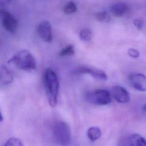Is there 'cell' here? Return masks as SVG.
Wrapping results in <instances>:
<instances>
[{
    "label": "cell",
    "instance_id": "2e32d148",
    "mask_svg": "<svg viewBox=\"0 0 146 146\" xmlns=\"http://www.w3.org/2000/svg\"><path fill=\"white\" fill-rule=\"evenodd\" d=\"M95 17L98 21L103 23L109 22L111 19L110 14L105 11H102L97 13L95 15Z\"/></svg>",
    "mask_w": 146,
    "mask_h": 146
},
{
    "label": "cell",
    "instance_id": "6da1fadb",
    "mask_svg": "<svg viewBox=\"0 0 146 146\" xmlns=\"http://www.w3.org/2000/svg\"><path fill=\"white\" fill-rule=\"evenodd\" d=\"M43 82L48 104L54 107L58 103L59 83L56 72L51 68L44 70Z\"/></svg>",
    "mask_w": 146,
    "mask_h": 146
},
{
    "label": "cell",
    "instance_id": "5b68a950",
    "mask_svg": "<svg viewBox=\"0 0 146 146\" xmlns=\"http://www.w3.org/2000/svg\"><path fill=\"white\" fill-rule=\"evenodd\" d=\"M1 19L3 28L9 33H14L17 29V21L9 11L1 9Z\"/></svg>",
    "mask_w": 146,
    "mask_h": 146
},
{
    "label": "cell",
    "instance_id": "30bf717a",
    "mask_svg": "<svg viewBox=\"0 0 146 146\" xmlns=\"http://www.w3.org/2000/svg\"><path fill=\"white\" fill-rule=\"evenodd\" d=\"M128 11V6L122 2L115 3L110 7L111 13L115 17H121L125 15Z\"/></svg>",
    "mask_w": 146,
    "mask_h": 146
},
{
    "label": "cell",
    "instance_id": "277c9868",
    "mask_svg": "<svg viewBox=\"0 0 146 146\" xmlns=\"http://www.w3.org/2000/svg\"><path fill=\"white\" fill-rule=\"evenodd\" d=\"M86 100L91 104L97 106H105L111 102L110 92L104 89H96L88 92Z\"/></svg>",
    "mask_w": 146,
    "mask_h": 146
},
{
    "label": "cell",
    "instance_id": "8992f818",
    "mask_svg": "<svg viewBox=\"0 0 146 146\" xmlns=\"http://www.w3.org/2000/svg\"><path fill=\"white\" fill-rule=\"evenodd\" d=\"M76 74H89L95 79L100 80H106L107 75L103 70L88 66H80L74 71Z\"/></svg>",
    "mask_w": 146,
    "mask_h": 146
},
{
    "label": "cell",
    "instance_id": "4fadbf2b",
    "mask_svg": "<svg viewBox=\"0 0 146 146\" xmlns=\"http://www.w3.org/2000/svg\"><path fill=\"white\" fill-rule=\"evenodd\" d=\"M87 136L90 140L96 141L101 137L102 130L98 127H91L87 129Z\"/></svg>",
    "mask_w": 146,
    "mask_h": 146
},
{
    "label": "cell",
    "instance_id": "e0dca14e",
    "mask_svg": "<svg viewBox=\"0 0 146 146\" xmlns=\"http://www.w3.org/2000/svg\"><path fill=\"white\" fill-rule=\"evenodd\" d=\"M75 52L74 46L72 44H69L63 48L59 53L60 56H70L74 55Z\"/></svg>",
    "mask_w": 146,
    "mask_h": 146
},
{
    "label": "cell",
    "instance_id": "8fae6325",
    "mask_svg": "<svg viewBox=\"0 0 146 146\" xmlns=\"http://www.w3.org/2000/svg\"><path fill=\"white\" fill-rule=\"evenodd\" d=\"M0 75V83L1 85H8L13 80L12 73L5 66H2L1 67Z\"/></svg>",
    "mask_w": 146,
    "mask_h": 146
},
{
    "label": "cell",
    "instance_id": "9a60e30c",
    "mask_svg": "<svg viewBox=\"0 0 146 146\" xmlns=\"http://www.w3.org/2000/svg\"><path fill=\"white\" fill-rule=\"evenodd\" d=\"M92 31L88 28H83L80 31L79 33L80 39L84 42L90 40L92 38Z\"/></svg>",
    "mask_w": 146,
    "mask_h": 146
},
{
    "label": "cell",
    "instance_id": "7c38bea8",
    "mask_svg": "<svg viewBox=\"0 0 146 146\" xmlns=\"http://www.w3.org/2000/svg\"><path fill=\"white\" fill-rule=\"evenodd\" d=\"M128 146H146V140L140 135L133 133L128 139Z\"/></svg>",
    "mask_w": 146,
    "mask_h": 146
},
{
    "label": "cell",
    "instance_id": "5bb4252c",
    "mask_svg": "<svg viewBox=\"0 0 146 146\" xmlns=\"http://www.w3.org/2000/svg\"><path fill=\"white\" fill-rule=\"evenodd\" d=\"M77 10V6L73 1L67 2L63 7V11L66 14H71L75 13Z\"/></svg>",
    "mask_w": 146,
    "mask_h": 146
},
{
    "label": "cell",
    "instance_id": "9c48e42d",
    "mask_svg": "<svg viewBox=\"0 0 146 146\" xmlns=\"http://www.w3.org/2000/svg\"><path fill=\"white\" fill-rule=\"evenodd\" d=\"M112 95L115 100L120 103H127L130 100L129 93L120 86H115L112 88Z\"/></svg>",
    "mask_w": 146,
    "mask_h": 146
},
{
    "label": "cell",
    "instance_id": "ffe728a7",
    "mask_svg": "<svg viewBox=\"0 0 146 146\" xmlns=\"http://www.w3.org/2000/svg\"><path fill=\"white\" fill-rule=\"evenodd\" d=\"M133 25L138 30H140L143 26V22L140 19H136L133 20Z\"/></svg>",
    "mask_w": 146,
    "mask_h": 146
},
{
    "label": "cell",
    "instance_id": "44dd1931",
    "mask_svg": "<svg viewBox=\"0 0 146 146\" xmlns=\"http://www.w3.org/2000/svg\"><path fill=\"white\" fill-rule=\"evenodd\" d=\"M11 1V0H0V5L1 7H3L8 5Z\"/></svg>",
    "mask_w": 146,
    "mask_h": 146
},
{
    "label": "cell",
    "instance_id": "d6986e66",
    "mask_svg": "<svg viewBox=\"0 0 146 146\" xmlns=\"http://www.w3.org/2000/svg\"><path fill=\"white\" fill-rule=\"evenodd\" d=\"M128 54L132 58H137L140 56V53L138 50L135 48H131L128 50Z\"/></svg>",
    "mask_w": 146,
    "mask_h": 146
},
{
    "label": "cell",
    "instance_id": "7a4b0ae2",
    "mask_svg": "<svg viewBox=\"0 0 146 146\" xmlns=\"http://www.w3.org/2000/svg\"><path fill=\"white\" fill-rule=\"evenodd\" d=\"M18 68L25 71H32L36 68V60L32 54L27 50H22L13 56L8 61Z\"/></svg>",
    "mask_w": 146,
    "mask_h": 146
},
{
    "label": "cell",
    "instance_id": "3957f363",
    "mask_svg": "<svg viewBox=\"0 0 146 146\" xmlns=\"http://www.w3.org/2000/svg\"><path fill=\"white\" fill-rule=\"evenodd\" d=\"M52 134L56 143L62 146L68 145L71 141V132L69 125L65 121L58 120L52 125Z\"/></svg>",
    "mask_w": 146,
    "mask_h": 146
},
{
    "label": "cell",
    "instance_id": "7402d4cb",
    "mask_svg": "<svg viewBox=\"0 0 146 146\" xmlns=\"http://www.w3.org/2000/svg\"><path fill=\"white\" fill-rule=\"evenodd\" d=\"M143 110L145 112H146V103L143 105Z\"/></svg>",
    "mask_w": 146,
    "mask_h": 146
},
{
    "label": "cell",
    "instance_id": "52a82bcc",
    "mask_svg": "<svg viewBox=\"0 0 146 146\" xmlns=\"http://www.w3.org/2000/svg\"><path fill=\"white\" fill-rule=\"evenodd\" d=\"M129 82L135 90L146 92V75L141 73H132L129 75Z\"/></svg>",
    "mask_w": 146,
    "mask_h": 146
},
{
    "label": "cell",
    "instance_id": "ac0fdd59",
    "mask_svg": "<svg viewBox=\"0 0 146 146\" xmlns=\"http://www.w3.org/2000/svg\"><path fill=\"white\" fill-rule=\"evenodd\" d=\"M3 146H24L22 141L15 137L9 138L5 143Z\"/></svg>",
    "mask_w": 146,
    "mask_h": 146
},
{
    "label": "cell",
    "instance_id": "ba28073f",
    "mask_svg": "<svg viewBox=\"0 0 146 146\" xmlns=\"http://www.w3.org/2000/svg\"><path fill=\"white\" fill-rule=\"evenodd\" d=\"M36 31L39 37L44 42L50 43L52 40L51 26L48 21L40 22L36 27Z\"/></svg>",
    "mask_w": 146,
    "mask_h": 146
}]
</instances>
